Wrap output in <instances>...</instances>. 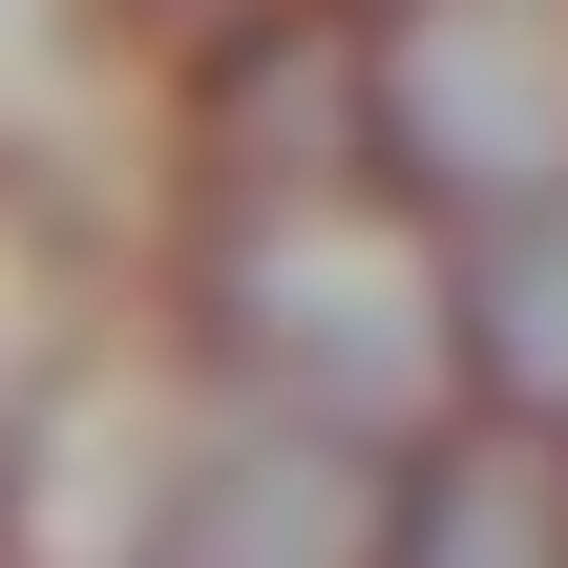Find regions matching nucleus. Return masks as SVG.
<instances>
[{
  "mask_svg": "<svg viewBox=\"0 0 568 568\" xmlns=\"http://www.w3.org/2000/svg\"><path fill=\"white\" fill-rule=\"evenodd\" d=\"M211 148H232V190H316V169L358 148V42H337V21L232 42V63H211Z\"/></svg>",
  "mask_w": 568,
  "mask_h": 568,
  "instance_id": "6",
  "label": "nucleus"
},
{
  "mask_svg": "<svg viewBox=\"0 0 568 568\" xmlns=\"http://www.w3.org/2000/svg\"><path fill=\"white\" fill-rule=\"evenodd\" d=\"M379 506H400V464L358 422H232L148 506V568H379Z\"/></svg>",
  "mask_w": 568,
  "mask_h": 568,
  "instance_id": "3",
  "label": "nucleus"
},
{
  "mask_svg": "<svg viewBox=\"0 0 568 568\" xmlns=\"http://www.w3.org/2000/svg\"><path fill=\"white\" fill-rule=\"evenodd\" d=\"M211 337L274 379V422H400L443 379V253L379 190H232L211 232Z\"/></svg>",
  "mask_w": 568,
  "mask_h": 568,
  "instance_id": "1",
  "label": "nucleus"
},
{
  "mask_svg": "<svg viewBox=\"0 0 568 568\" xmlns=\"http://www.w3.org/2000/svg\"><path fill=\"white\" fill-rule=\"evenodd\" d=\"M358 105H379V169H400V190H464V211L568 190V63L527 21H485V0H443L422 42H379Z\"/></svg>",
  "mask_w": 568,
  "mask_h": 568,
  "instance_id": "2",
  "label": "nucleus"
},
{
  "mask_svg": "<svg viewBox=\"0 0 568 568\" xmlns=\"http://www.w3.org/2000/svg\"><path fill=\"white\" fill-rule=\"evenodd\" d=\"M443 358H464V400H485V422L568 443V190L485 211V253L443 274Z\"/></svg>",
  "mask_w": 568,
  "mask_h": 568,
  "instance_id": "4",
  "label": "nucleus"
},
{
  "mask_svg": "<svg viewBox=\"0 0 568 568\" xmlns=\"http://www.w3.org/2000/svg\"><path fill=\"white\" fill-rule=\"evenodd\" d=\"M379 568H568V443H527V422L422 443L379 506Z\"/></svg>",
  "mask_w": 568,
  "mask_h": 568,
  "instance_id": "5",
  "label": "nucleus"
}]
</instances>
